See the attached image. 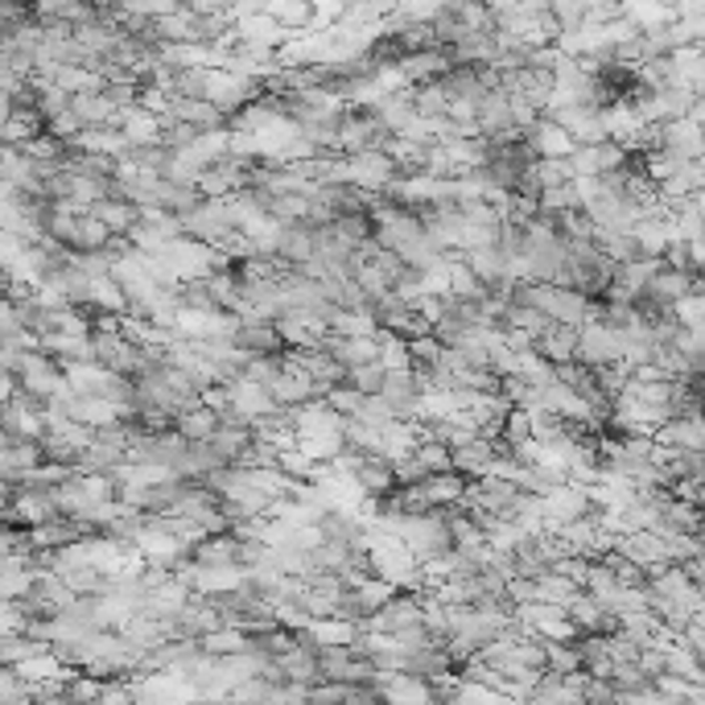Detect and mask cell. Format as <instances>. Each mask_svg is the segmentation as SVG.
<instances>
[{
  "mask_svg": "<svg viewBox=\"0 0 705 705\" xmlns=\"http://www.w3.org/2000/svg\"><path fill=\"white\" fill-rule=\"evenodd\" d=\"M372 689L389 705H437V685L413 677V673H380Z\"/></svg>",
  "mask_w": 705,
  "mask_h": 705,
  "instance_id": "ba28073f",
  "label": "cell"
},
{
  "mask_svg": "<svg viewBox=\"0 0 705 705\" xmlns=\"http://www.w3.org/2000/svg\"><path fill=\"white\" fill-rule=\"evenodd\" d=\"M355 479H360V487L367 491V500H384V495H392V491L401 487V483H396V466H392L389 459H372V454L360 462Z\"/></svg>",
  "mask_w": 705,
  "mask_h": 705,
  "instance_id": "44dd1931",
  "label": "cell"
},
{
  "mask_svg": "<svg viewBox=\"0 0 705 705\" xmlns=\"http://www.w3.org/2000/svg\"><path fill=\"white\" fill-rule=\"evenodd\" d=\"M346 384H351L355 392H363V396H380L384 384H389V372H384L380 363H372V367H360V372L346 375Z\"/></svg>",
  "mask_w": 705,
  "mask_h": 705,
  "instance_id": "ee69618b",
  "label": "cell"
},
{
  "mask_svg": "<svg viewBox=\"0 0 705 705\" xmlns=\"http://www.w3.org/2000/svg\"><path fill=\"white\" fill-rule=\"evenodd\" d=\"M500 454H504V437H500V442L479 437V442H471V446L454 450V475H462L466 483H471V479L491 475V466H495Z\"/></svg>",
  "mask_w": 705,
  "mask_h": 705,
  "instance_id": "4fadbf2b",
  "label": "cell"
},
{
  "mask_svg": "<svg viewBox=\"0 0 705 705\" xmlns=\"http://www.w3.org/2000/svg\"><path fill=\"white\" fill-rule=\"evenodd\" d=\"M367 112H372L375 120H380V124H384V129L396 137V132H401L404 124H409V120L417 115V87H409V91H396V95H384V100L372 103Z\"/></svg>",
  "mask_w": 705,
  "mask_h": 705,
  "instance_id": "e0dca14e",
  "label": "cell"
},
{
  "mask_svg": "<svg viewBox=\"0 0 705 705\" xmlns=\"http://www.w3.org/2000/svg\"><path fill=\"white\" fill-rule=\"evenodd\" d=\"M346 170H351V187L367 190V194H389L392 182L401 178L396 161L389 153H375V149H367L360 158H346Z\"/></svg>",
  "mask_w": 705,
  "mask_h": 705,
  "instance_id": "8992f818",
  "label": "cell"
},
{
  "mask_svg": "<svg viewBox=\"0 0 705 705\" xmlns=\"http://www.w3.org/2000/svg\"><path fill=\"white\" fill-rule=\"evenodd\" d=\"M112 231L103 228L95 215H83L79 219V235H74V252H108L112 248Z\"/></svg>",
  "mask_w": 705,
  "mask_h": 705,
  "instance_id": "836d02e7",
  "label": "cell"
},
{
  "mask_svg": "<svg viewBox=\"0 0 705 705\" xmlns=\"http://www.w3.org/2000/svg\"><path fill=\"white\" fill-rule=\"evenodd\" d=\"M661 652H664V677L689 681V685H697V681H702L705 661L689 648V644H685V639H681V635H673V639H668Z\"/></svg>",
  "mask_w": 705,
  "mask_h": 705,
  "instance_id": "ac0fdd59",
  "label": "cell"
},
{
  "mask_svg": "<svg viewBox=\"0 0 705 705\" xmlns=\"http://www.w3.org/2000/svg\"><path fill=\"white\" fill-rule=\"evenodd\" d=\"M326 351H331L334 360L343 363L346 372H360V367H372V363H380V339H334V334H331Z\"/></svg>",
  "mask_w": 705,
  "mask_h": 705,
  "instance_id": "ffe728a7",
  "label": "cell"
},
{
  "mask_svg": "<svg viewBox=\"0 0 705 705\" xmlns=\"http://www.w3.org/2000/svg\"><path fill=\"white\" fill-rule=\"evenodd\" d=\"M91 215L100 219L112 235H129V231L141 223V207L129 199H103L100 207H91Z\"/></svg>",
  "mask_w": 705,
  "mask_h": 705,
  "instance_id": "cb8c5ba5",
  "label": "cell"
},
{
  "mask_svg": "<svg viewBox=\"0 0 705 705\" xmlns=\"http://www.w3.org/2000/svg\"><path fill=\"white\" fill-rule=\"evenodd\" d=\"M594 248L603 252L611 264H635L639 260V244H635V235H623V231H603L598 228V235H594Z\"/></svg>",
  "mask_w": 705,
  "mask_h": 705,
  "instance_id": "4dcf8cb0",
  "label": "cell"
},
{
  "mask_svg": "<svg viewBox=\"0 0 705 705\" xmlns=\"http://www.w3.org/2000/svg\"><path fill=\"white\" fill-rule=\"evenodd\" d=\"M17 380H21V392L33 396V401H54L58 392L67 389V367L42 351H26L21 355V367H17Z\"/></svg>",
  "mask_w": 705,
  "mask_h": 705,
  "instance_id": "277c9868",
  "label": "cell"
},
{
  "mask_svg": "<svg viewBox=\"0 0 705 705\" xmlns=\"http://www.w3.org/2000/svg\"><path fill=\"white\" fill-rule=\"evenodd\" d=\"M536 586H541V603H548V606H565V611H570V606H574V598L582 594V586H574L570 577L553 574V570H548V574L541 577Z\"/></svg>",
  "mask_w": 705,
  "mask_h": 705,
  "instance_id": "e575fe53",
  "label": "cell"
},
{
  "mask_svg": "<svg viewBox=\"0 0 705 705\" xmlns=\"http://www.w3.org/2000/svg\"><path fill=\"white\" fill-rule=\"evenodd\" d=\"M235 346L248 355H285L289 351L276 322H244V331L235 334Z\"/></svg>",
  "mask_w": 705,
  "mask_h": 705,
  "instance_id": "d6986e66",
  "label": "cell"
},
{
  "mask_svg": "<svg viewBox=\"0 0 705 705\" xmlns=\"http://www.w3.org/2000/svg\"><path fill=\"white\" fill-rule=\"evenodd\" d=\"M54 491L42 487H4V524H21V528H42L50 520H58Z\"/></svg>",
  "mask_w": 705,
  "mask_h": 705,
  "instance_id": "3957f363",
  "label": "cell"
},
{
  "mask_svg": "<svg viewBox=\"0 0 705 705\" xmlns=\"http://www.w3.org/2000/svg\"><path fill=\"white\" fill-rule=\"evenodd\" d=\"M548 673H557V677L582 673V648L577 644H548Z\"/></svg>",
  "mask_w": 705,
  "mask_h": 705,
  "instance_id": "ab89813d",
  "label": "cell"
},
{
  "mask_svg": "<svg viewBox=\"0 0 705 705\" xmlns=\"http://www.w3.org/2000/svg\"><path fill=\"white\" fill-rule=\"evenodd\" d=\"M158 33L161 42H199L202 46V33H199V17H194V9L190 4H182L173 17H165V21H158Z\"/></svg>",
  "mask_w": 705,
  "mask_h": 705,
  "instance_id": "f546056e",
  "label": "cell"
},
{
  "mask_svg": "<svg viewBox=\"0 0 705 705\" xmlns=\"http://www.w3.org/2000/svg\"><path fill=\"white\" fill-rule=\"evenodd\" d=\"M396 421H421V384L417 372H389V384L380 392Z\"/></svg>",
  "mask_w": 705,
  "mask_h": 705,
  "instance_id": "8fae6325",
  "label": "cell"
},
{
  "mask_svg": "<svg viewBox=\"0 0 705 705\" xmlns=\"http://www.w3.org/2000/svg\"><path fill=\"white\" fill-rule=\"evenodd\" d=\"M305 635H310L314 648H355L363 627H355V623H346V620H318Z\"/></svg>",
  "mask_w": 705,
  "mask_h": 705,
  "instance_id": "603a6c76",
  "label": "cell"
},
{
  "mask_svg": "<svg viewBox=\"0 0 705 705\" xmlns=\"http://www.w3.org/2000/svg\"><path fill=\"white\" fill-rule=\"evenodd\" d=\"M202 644V652L207 656H240V652H252V635L248 632H240V627H223V632H215V635H207V639H199Z\"/></svg>",
  "mask_w": 705,
  "mask_h": 705,
  "instance_id": "d6a6232c",
  "label": "cell"
},
{
  "mask_svg": "<svg viewBox=\"0 0 705 705\" xmlns=\"http://www.w3.org/2000/svg\"><path fill=\"white\" fill-rule=\"evenodd\" d=\"M269 392H273L276 409H302V404L314 401V380L305 372H298V375L281 372V380H276Z\"/></svg>",
  "mask_w": 705,
  "mask_h": 705,
  "instance_id": "4316f807",
  "label": "cell"
},
{
  "mask_svg": "<svg viewBox=\"0 0 705 705\" xmlns=\"http://www.w3.org/2000/svg\"><path fill=\"white\" fill-rule=\"evenodd\" d=\"M574 165L570 158L565 161H536V190H562V187H574Z\"/></svg>",
  "mask_w": 705,
  "mask_h": 705,
  "instance_id": "8d00e7d4",
  "label": "cell"
},
{
  "mask_svg": "<svg viewBox=\"0 0 705 705\" xmlns=\"http://www.w3.org/2000/svg\"><path fill=\"white\" fill-rule=\"evenodd\" d=\"M173 430L182 433L187 442H211V437L223 430V417H219V413H211V409L202 404V409H194V413H187V417H178V425H173Z\"/></svg>",
  "mask_w": 705,
  "mask_h": 705,
  "instance_id": "1f68e13d",
  "label": "cell"
},
{
  "mask_svg": "<svg viewBox=\"0 0 705 705\" xmlns=\"http://www.w3.org/2000/svg\"><path fill=\"white\" fill-rule=\"evenodd\" d=\"M103 693H108V685L95 677H87V673H74V677L67 681V697H71V705H95V702H103Z\"/></svg>",
  "mask_w": 705,
  "mask_h": 705,
  "instance_id": "b9f144b4",
  "label": "cell"
},
{
  "mask_svg": "<svg viewBox=\"0 0 705 705\" xmlns=\"http://www.w3.org/2000/svg\"><path fill=\"white\" fill-rule=\"evenodd\" d=\"M656 446L681 454H705V417H673L656 430Z\"/></svg>",
  "mask_w": 705,
  "mask_h": 705,
  "instance_id": "7c38bea8",
  "label": "cell"
},
{
  "mask_svg": "<svg viewBox=\"0 0 705 705\" xmlns=\"http://www.w3.org/2000/svg\"><path fill=\"white\" fill-rule=\"evenodd\" d=\"M644 298H648L652 305H661V310H673V305L685 302V298H697V273H677V269L664 264L661 276L652 281Z\"/></svg>",
  "mask_w": 705,
  "mask_h": 705,
  "instance_id": "9a60e30c",
  "label": "cell"
},
{
  "mask_svg": "<svg viewBox=\"0 0 705 705\" xmlns=\"http://www.w3.org/2000/svg\"><path fill=\"white\" fill-rule=\"evenodd\" d=\"M231 409H235V417L248 421V425H256V421L273 417L276 413V401L269 389H260L252 380H240V384H231Z\"/></svg>",
  "mask_w": 705,
  "mask_h": 705,
  "instance_id": "5bb4252c",
  "label": "cell"
},
{
  "mask_svg": "<svg viewBox=\"0 0 705 705\" xmlns=\"http://www.w3.org/2000/svg\"><path fill=\"white\" fill-rule=\"evenodd\" d=\"M536 355H545L553 367H565V363H577V331L574 326H553V331L536 343Z\"/></svg>",
  "mask_w": 705,
  "mask_h": 705,
  "instance_id": "d4e9b609",
  "label": "cell"
},
{
  "mask_svg": "<svg viewBox=\"0 0 705 705\" xmlns=\"http://www.w3.org/2000/svg\"><path fill=\"white\" fill-rule=\"evenodd\" d=\"M269 17L289 33H310L314 29V4H305V0H269Z\"/></svg>",
  "mask_w": 705,
  "mask_h": 705,
  "instance_id": "484cf974",
  "label": "cell"
},
{
  "mask_svg": "<svg viewBox=\"0 0 705 705\" xmlns=\"http://www.w3.org/2000/svg\"><path fill=\"white\" fill-rule=\"evenodd\" d=\"M0 705H33V685L17 668L0 673Z\"/></svg>",
  "mask_w": 705,
  "mask_h": 705,
  "instance_id": "f35d334b",
  "label": "cell"
},
{
  "mask_svg": "<svg viewBox=\"0 0 705 705\" xmlns=\"http://www.w3.org/2000/svg\"><path fill=\"white\" fill-rule=\"evenodd\" d=\"M664 149L677 153L685 165H689V161H702L705 158V129L702 124H693V120H668V124H664Z\"/></svg>",
  "mask_w": 705,
  "mask_h": 705,
  "instance_id": "2e32d148",
  "label": "cell"
},
{
  "mask_svg": "<svg viewBox=\"0 0 705 705\" xmlns=\"http://www.w3.org/2000/svg\"><path fill=\"white\" fill-rule=\"evenodd\" d=\"M326 404H331L339 417H363V404H367V396L363 392H355L351 384H343V389H334L331 396H326Z\"/></svg>",
  "mask_w": 705,
  "mask_h": 705,
  "instance_id": "f6af8a7d",
  "label": "cell"
},
{
  "mask_svg": "<svg viewBox=\"0 0 705 705\" xmlns=\"http://www.w3.org/2000/svg\"><path fill=\"white\" fill-rule=\"evenodd\" d=\"M417 115H425V120H442V115H450L446 87H442V83L417 87Z\"/></svg>",
  "mask_w": 705,
  "mask_h": 705,
  "instance_id": "60d3db41",
  "label": "cell"
},
{
  "mask_svg": "<svg viewBox=\"0 0 705 705\" xmlns=\"http://www.w3.org/2000/svg\"><path fill=\"white\" fill-rule=\"evenodd\" d=\"M380 367L384 372H413V343L392 331H380Z\"/></svg>",
  "mask_w": 705,
  "mask_h": 705,
  "instance_id": "f1b7e54d",
  "label": "cell"
},
{
  "mask_svg": "<svg viewBox=\"0 0 705 705\" xmlns=\"http://www.w3.org/2000/svg\"><path fill=\"white\" fill-rule=\"evenodd\" d=\"M627 351H632L627 331H615V326H606V322H586V326L577 331V363L591 367V372H603V367L623 363Z\"/></svg>",
  "mask_w": 705,
  "mask_h": 705,
  "instance_id": "7a4b0ae2",
  "label": "cell"
},
{
  "mask_svg": "<svg viewBox=\"0 0 705 705\" xmlns=\"http://www.w3.org/2000/svg\"><path fill=\"white\" fill-rule=\"evenodd\" d=\"M29 161H67V153H71V144H62L58 137H50V132H42L38 141L29 144V149H21Z\"/></svg>",
  "mask_w": 705,
  "mask_h": 705,
  "instance_id": "bcb514c9",
  "label": "cell"
},
{
  "mask_svg": "<svg viewBox=\"0 0 705 705\" xmlns=\"http://www.w3.org/2000/svg\"><path fill=\"white\" fill-rule=\"evenodd\" d=\"M615 553H623L632 565H639L648 582L673 570V557H668V541L661 533H632V536H615Z\"/></svg>",
  "mask_w": 705,
  "mask_h": 705,
  "instance_id": "5b68a950",
  "label": "cell"
},
{
  "mask_svg": "<svg viewBox=\"0 0 705 705\" xmlns=\"http://www.w3.org/2000/svg\"><path fill=\"white\" fill-rule=\"evenodd\" d=\"M524 144H528V153H533L536 161H565L574 158V137L557 124V120H548V115H541L533 129L524 132Z\"/></svg>",
  "mask_w": 705,
  "mask_h": 705,
  "instance_id": "30bf717a",
  "label": "cell"
},
{
  "mask_svg": "<svg viewBox=\"0 0 705 705\" xmlns=\"http://www.w3.org/2000/svg\"><path fill=\"white\" fill-rule=\"evenodd\" d=\"M244 380H252L260 389H273L281 380V355H252L244 367Z\"/></svg>",
  "mask_w": 705,
  "mask_h": 705,
  "instance_id": "7bdbcfd3",
  "label": "cell"
},
{
  "mask_svg": "<svg viewBox=\"0 0 705 705\" xmlns=\"http://www.w3.org/2000/svg\"><path fill=\"white\" fill-rule=\"evenodd\" d=\"M190 562H194V565H211V570H219V565H240V541H235V533L207 536L202 545H194ZM240 570H244V565H240Z\"/></svg>",
  "mask_w": 705,
  "mask_h": 705,
  "instance_id": "7402d4cb",
  "label": "cell"
},
{
  "mask_svg": "<svg viewBox=\"0 0 705 705\" xmlns=\"http://www.w3.org/2000/svg\"><path fill=\"white\" fill-rule=\"evenodd\" d=\"M413 627H425V611H421V598L417 594H396L380 615L363 623V632H375V635H401V632H413Z\"/></svg>",
  "mask_w": 705,
  "mask_h": 705,
  "instance_id": "52a82bcc",
  "label": "cell"
},
{
  "mask_svg": "<svg viewBox=\"0 0 705 705\" xmlns=\"http://www.w3.org/2000/svg\"><path fill=\"white\" fill-rule=\"evenodd\" d=\"M334 339H375L380 334V322H375L372 310H339L331 322Z\"/></svg>",
  "mask_w": 705,
  "mask_h": 705,
  "instance_id": "83f0119b",
  "label": "cell"
},
{
  "mask_svg": "<svg viewBox=\"0 0 705 705\" xmlns=\"http://www.w3.org/2000/svg\"><path fill=\"white\" fill-rule=\"evenodd\" d=\"M553 574L570 577L574 586L586 591V582H591V574H594V557H577V553H570V557H562V562L553 565Z\"/></svg>",
  "mask_w": 705,
  "mask_h": 705,
  "instance_id": "7dc6e473",
  "label": "cell"
},
{
  "mask_svg": "<svg viewBox=\"0 0 705 705\" xmlns=\"http://www.w3.org/2000/svg\"><path fill=\"white\" fill-rule=\"evenodd\" d=\"M413 459L425 466V475H454V450L442 446V442H421Z\"/></svg>",
  "mask_w": 705,
  "mask_h": 705,
  "instance_id": "d590c367",
  "label": "cell"
},
{
  "mask_svg": "<svg viewBox=\"0 0 705 705\" xmlns=\"http://www.w3.org/2000/svg\"><path fill=\"white\" fill-rule=\"evenodd\" d=\"M570 165H574L577 178H611V173L632 165V153H627L623 144L606 141V144H591V149H574Z\"/></svg>",
  "mask_w": 705,
  "mask_h": 705,
  "instance_id": "9c48e42d",
  "label": "cell"
},
{
  "mask_svg": "<svg viewBox=\"0 0 705 705\" xmlns=\"http://www.w3.org/2000/svg\"><path fill=\"white\" fill-rule=\"evenodd\" d=\"M507 298L541 310V314H545L548 322H557V326H574V331H582L586 322H598V305H594V298L577 293V289H565V285H516Z\"/></svg>",
  "mask_w": 705,
  "mask_h": 705,
  "instance_id": "6da1fadb",
  "label": "cell"
},
{
  "mask_svg": "<svg viewBox=\"0 0 705 705\" xmlns=\"http://www.w3.org/2000/svg\"><path fill=\"white\" fill-rule=\"evenodd\" d=\"M553 21L562 33H582L586 21H591V4H577V0H557L553 4Z\"/></svg>",
  "mask_w": 705,
  "mask_h": 705,
  "instance_id": "74e56055",
  "label": "cell"
}]
</instances>
